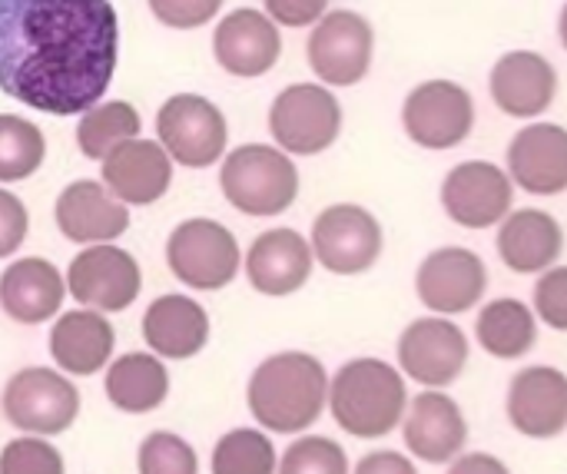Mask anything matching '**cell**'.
I'll return each instance as SVG.
<instances>
[{
	"mask_svg": "<svg viewBox=\"0 0 567 474\" xmlns=\"http://www.w3.org/2000/svg\"><path fill=\"white\" fill-rule=\"evenodd\" d=\"M468 419L445 389H422L402 419V439L412 458L425 465H449L468 449Z\"/></svg>",
	"mask_w": 567,
	"mask_h": 474,
	"instance_id": "cell-18",
	"label": "cell"
},
{
	"mask_svg": "<svg viewBox=\"0 0 567 474\" xmlns=\"http://www.w3.org/2000/svg\"><path fill=\"white\" fill-rule=\"evenodd\" d=\"M47 156L43 133L13 113H0V183H20L40 169Z\"/></svg>",
	"mask_w": 567,
	"mask_h": 474,
	"instance_id": "cell-32",
	"label": "cell"
},
{
	"mask_svg": "<svg viewBox=\"0 0 567 474\" xmlns=\"http://www.w3.org/2000/svg\"><path fill=\"white\" fill-rule=\"evenodd\" d=\"M27 226H30L27 206H23L13 193L0 189V259H3V256H13V253L23 246Z\"/></svg>",
	"mask_w": 567,
	"mask_h": 474,
	"instance_id": "cell-38",
	"label": "cell"
},
{
	"mask_svg": "<svg viewBox=\"0 0 567 474\" xmlns=\"http://www.w3.org/2000/svg\"><path fill=\"white\" fill-rule=\"evenodd\" d=\"M439 203L455 226L485 233L515 209V183L508 169L492 159H462L445 173Z\"/></svg>",
	"mask_w": 567,
	"mask_h": 474,
	"instance_id": "cell-9",
	"label": "cell"
},
{
	"mask_svg": "<svg viewBox=\"0 0 567 474\" xmlns=\"http://www.w3.org/2000/svg\"><path fill=\"white\" fill-rule=\"evenodd\" d=\"M173 183V159L159 140H126L103 159V186L130 206L156 203Z\"/></svg>",
	"mask_w": 567,
	"mask_h": 474,
	"instance_id": "cell-23",
	"label": "cell"
},
{
	"mask_svg": "<svg viewBox=\"0 0 567 474\" xmlns=\"http://www.w3.org/2000/svg\"><path fill=\"white\" fill-rule=\"evenodd\" d=\"M140 474H199V458L193 445L173 432H153L143 439L136 455Z\"/></svg>",
	"mask_w": 567,
	"mask_h": 474,
	"instance_id": "cell-34",
	"label": "cell"
},
{
	"mask_svg": "<svg viewBox=\"0 0 567 474\" xmlns=\"http://www.w3.org/2000/svg\"><path fill=\"white\" fill-rule=\"evenodd\" d=\"M103 392L120 412L146 415V412H153V409H159L166 402L169 375H166V365L159 362V356L130 352V356H120L106 369Z\"/></svg>",
	"mask_w": 567,
	"mask_h": 474,
	"instance_id": "cell-29",
	"label": "cell"
},
{
	"mask_svg": "<svg viewBox=\"0 0 567 474\" xmlns=\"http://www.w3.org/2000/svg\"><path fill=\"white\" fill-rule=\"evenodd\" d=\"M3 415L27 435H60L80 415V395L73 382L53 369H23L3 389Z\"/></svg>",
	"mask_w": 567,
	"mask_h": 474,
	"instance_id": "cell-14",
	"label": "cell"
},
{
	"mask_svg": "<svg viewBox=\"0 0 567 474\" xmlns=\"http://www.w3.org/2000/svg\"><path fill=\"white\" fill-rule=\"evenodd\" d=\"M508 422L518 435L551 442L567 432V372L558 365H528L512 375L505 395Z\"/></svg>",
	"mask_w": 567,
	"mask_h": 474,
	"instance_id": "cell-19",
	"label": "cell"
},
{
	"mask_svg": "<svg viewBox=\"0 0 567 474\" xmlns=\"http://www.w3.org/2000/svg\"><path fill=\"white\" fill-rule=\"evenodd\" d=\"M63 296L66 282L40 256L17 259L0 276V309L23 326H40L53 319V312L63 306Z\"/></svg>",
	"mask_w": 567,
	"mask_h": 474,
	"instance_id": "cell-26",
	"label": "cell"
},
{
	"mask_svg": "<svg viewBox=\"0 0 567 474\" xmlns=\"http://www.w3.org/2000/svg\"><path fill=\"white\" fill-rule=\"evenodd\" d=\"M505 169L515 189L528 196L567 193V126L551 120H528L505 150Z\"/></svg>",
	"mask_w": 567,
	"mask_h": 474,
	"instance_id": "cell-17",
	"label": "cell"
},
{
	"mask_svg": "<svg viewBox=\"0 0 567 474\" xmlns=\"http://www.w3.org/2000/svg\"><path fill=\"white\" fill-rule=\"evenodd\" d=\"M409 379L399 365L362 356L329 379V412L336 425L362 442H375L402 429L409 412Z\"/></svg>",
	"mask_w": 567,
	"mask_h": 474,
	"instance_id": "cell-3",
	"label": "cell"
},
{
	"mask_svg": "<svg viewBox=\"0 0 567 474\" xmlns=\"http://www.w3.org/2000/svg\"><path fill=\"white\" fill-rule=\"evenodd\" d=\"M415 292L432 316H465L488 292V266L468 246H439L419 262Z\"/></svg>",
	"mask_w": 567,
	"mask_h": 474,
	"instance_id": "cell-12",
	"label": "cell"
},
{
	"mask_svg": "<svg viewBox=\"0 0 567 474\" xmlns=\"http://www.w3.org/2000/svg\"><path fill=\"white\" fill-rule=\"evenodd\" d=\"M143 339L159 359H193L209 342V316L189 296H159L143 316Z\"/></svg>",
	"mask_w": 567,
	"mask_h": 474,
	"instance_id": "cell-25",
	"label": "cell"
},
{
	"mask_svg": "<svg viewBox=\"0 0 567 474\" xmlns=\"http://www.w3.org/2000/svg\"><path fill=\"white\" fill-rule=\"evenodd\" d=\"M316 262L332 276H362L369 272L385 249V229L359 203H336L326 206L309 236Z\"/></svg>",
	"mask_w": 567,
	"mask_h": 474,
	"instance_id": "cell-8",
	"label": "cell"
},
{
	"mask_svg": "<svg viewBox=\"0 0 567 474\" xmlns=\"http://www.w3.org/2000/svg\"><path fill=\"white\" fill-rule=\"evenodd\" d=\"M395 356L409 382L422 389H449L465 375L472 362V342L455 319L429 312L402 329Z\"/></svg>",
	"mask_w": 567,
	"mask_h": 474,
	"instance_id": "cell-7",
	"label": "cell"
},
{
	"mask_svg": "<svg viewBox=\"0 0 567 474\" xmlns=\"http://www.w3.org/2000/svg\"><path fill=\"white\" fill-rule=\"evenodd\" d=\"M209 468L213 474H276L279 458L266 432L233 429L216 442Z\"/></svg>",
	"mask_w": 567,
	"mask_h": 474,
	"instance_id": "cell-31",
	"label": "cell"
},
{
	"mask_svg": "<svg viewBox=\"0 0 567 474\" xmlns=\"http://www.w3.org/2000/svg\"><path fill=\"white\" fill-rule=\"evenodd\" d=\"M558 40H561V47H565L567 53V0L561 3V13H558Z\"/></svg>",
	"mask_w": 567,
	"mask_h": 474,
	"instance_id": "cell-42",
	"label": "cell"
},
{
	"mask_svg": "<svg viewBox=\"0 0 567 474\" xmlns=\"http://www.w3.org/2000/svg\"><path fill=\"white\" fill-rule=\"evenodd\" d=\"M352 474H419L415 458L405 452H392V449H379L359 458V465L352 468Z\"/></svg>",
	"mask_w": 567,
	"mask_h": 474,
	"instance_id": "cell-40",
	"label": "cell"
},
{
	"mask_svg": "<svg viewBox=\"0 0 567 474\" xmlns=\"http://www.w3.org/2000/svg\"><path fill=\"white\" fill-rule=\"evenodd\" d=\"M140 133V113L126 100H110V103H93L76 126V146L90 159H106L110 150L120 143L133 140Z\"/></svg>",
	"mask_w": 567,
	"mask_h": 474,
	"instance_id": "cell-30",
	"label": "cell"
},
{
	"mask_svg": "<svg viewBox=\"0 0 567 474\" xmlns=\"http://www.w3.org/2000/svg\"><path fill=\"white\" fill-rule=\"evenodd\" d=\"M558 66L538 50H508L488 70V96L512 120H542L558 100Z\"/></svg>",
	"mask_w": 567,
	"mask_h": 474,
	"instance_id": "cell-15",
	"label": "cell"
},
{
	"mask_svg": "<svg viewBox=\"0 0 567 474\" xmlns=\"http://www.w3.org/2000/svg\"><path fill=\"white\" fill-rule=\"evenodd\" d=\"M156 133H159V146L169 153V159H176L189 169L213 166L223 156L226 140H229L226 116L219 113L216 103H209L199 93L169 96L156 113Z\"/></svg>",
	"mask_w": 567,
	"mask_h": 474,
	"instance_id": "cell-13",
	"label": "cell"
},
{
	"mask_svg": "<svg viewBox=\"0 0 567 474\" xmlns=\"http://www.w3.org/2000/svg\"><path fill=\"white\" fill-rule=\"evenodd\" d=\"M213 53H216L219 66L233 76H243V80L262 76L276 66V60L282 53L279 23L262 10H249V7L233 10L216 27Z\"/></svg>",
	"mask_w": 567,
	"mask_h": 474,
	"instance_id": "cell-21",
	"label": "cell"
},
{
	"mask_svg": "<svg viewBox=\"0 0 567 474\" xmlns=\"http://www.w3.org/2000/svg\"><path fill=\"white\" fill-rule=\"evenodd\" d=\"M266 13L279 27H312L329 13V0H266Z\"/></svg>",
	"mask_w": 567,
	"mask_h": 474,
	"instance_id": "cell-39",
	"label": "cell"
},
{
	"mask_svg": "<svg viewBox=\"0 0 567 474\" xmlns=\"http://www.w3.org/2000/svg\"><path fill=\"white\" fill-rule=\"evenodd\" d=\"M269 133L289 156H319L342 133V103L326 83H292L272 100Z\"/></svg>",
	"mask_w": 567,
	"mask_h": 474,
	"instance_id": "cell-6",
	"label": "cell"
},
{
	"mask_svg": "<svg viewBox=\"0 0 567 474\" xmlns=\"http://www.w3.org/2000/svg\"><path fill=\"white\" fill-rule=\"evenodd\" d=\"M256 425L276 435H299L312 429L329 409V372L309 352L269 356L246 389Z\"/></svg>",
	"mask_w": 567,
	"mask_h": 474,
	"instance_id": "cell-2",
	"label": "cell"
},
{
	"mask_svg": "<svg viewBox=\"0 0 567 474\" xmlns=\"http://www.w3.org/2000/svg\"><path fill=\"white\" fill-rule=\"evenodd\" d=\"M219 186L233 209L246 216H279L299 196V169L286 150L246 143L223 159Z\"/></svg>",
	"mask_w": 567,
	"mask_h": 474,
	"instance_id": "cell-4",
	"label": "cell"
},
{
	"mask_svg": "<svg viewBox=\"0 0 567 474\" xmlns=\"http://www.w3.org/2000/svg\"><path fill=\"white\" fill-rule=\"evenodd\" d=\"M312 266L316 256L309 239L286 226L266 229L262 236H256V243L246 253V276L252 289L272 299L299 292L309 282Z\"/></svg>",
	"mask_w": 567,
	"mask_h": 474,
	"instance_id": "cell-22",
	"label": "cell"
},
{
	"mask_svg": "<svg viewBox=\"0 0 567 474\" xmlns=\"http://www.w3.org/2000/svg\"><path fill=\"white\" fill-rule=\"evenodd\" d=\"M478 123L475 96L465 83L449 76H432L415 83L402 100L405 136L432 153L458 150Z\"/></svg>",
	"mask_w": 567,
	"mask_h": 474,
	"instance_id": "cell-5",
	"label": "cell"
},
{
	"mask_svg": "<svg viewBox=\"0 0 567 474\" xmlns=\"http://www.w3.org/2000/svg\"><path fill=\"white\" fill-rule=\"evenodd\" d=\"M113 326L96 309L63 312L50 329V356L70 375H93L113 356Z\"/></svg>",
	"mask_w": 567,
	"mask_h": 474,
	"instance_id": "cell-27",
	"label": "cell"
},
{
	"mask_svg": "<svg viewBox=\"0 0 567 474\" xmlns=\"http://www.w3.org/2000/svg\"><path fill=\"white\" fill-rule=\"evenodd\" d=\"M532 309L542 326L567 332V266H551L535 279L532 289Z\"/></svg>",
	"mask_w": 567,
	"mask_h": 474,
	"instance_id": "cell-36",
	"label": "cell"
},
{
	"mask_svg": "<svg viewBox=\"0 0 567 474\" xmlns=\"http://www.w3.org/2000/svg\"><path fill=\"white\" fill-rule=\"evenodd\" d=\"M306 56L319 83L355 86L372 70L375 30L355 10H329L319 23H312Z\"/></svg>",
	"mask_w": 567,
	"mask_h": 474,
	"instance_id": "cell-11",
	"label": "cell"
},
{
	"mask_svg": "<svg viewBox=\"0 0 567 474\" xmlns=\"http://www.w3.org/2000/svg\"><path fill=\"white\" fill-rule=\"evenodd\" d=\"M143 286L136 259L113 246V243H96L83 249L70 269H66V292L96 312H123L136 302Z\"/></svg>",
	"mask_w": 567,
	"mask_h": 474,
	"instance_id": "cell-16",
	"label": "cell"
},
{
	"mask_svg": "<svg viewBox=\"0 0 567 474\" xmlns=\"http://www.w3.org/2000/svg\"><path fill=\"white\" fill-rule=\"evenodd\" d=\"M445 474H512V468L492 452H468L465 449L455 462H449Z\"/></svg>",
	"mask_w": 567,
	"mask_h": 474,
	"instance_id": "cell-41",
	"label": "cell"
},
{
	"mask_svg": "<svg viewBox=\"0 0 567 474\" xmlns=\"http://www.w3.org/2000/svg\"><path fill=\"white\" fill-rule=\"evenodd\" d=\"M495 249L508 272L515 276H542L545 269L561 262L565 253V226L555 213L538 206L512 209L498 226Z\"/></svg>",
	"mask_w": 567,
	"mask_h": 474,
	"instance_id": "cell-20",
	"label": "cell"
},
{
	"mask_svg": "<svg viewBox=\"0 0 567 474\" xmlns=\"http://www.w3.org/2000/svg\"><path fill=\"white\" fill-rule=\"evenodd\" d=\"M56 226L70 243H83V246H96V243H113L126 233L130 226V213L126 206L100 183L93 179H80L70 183L60 199H56Z\"/></svg>",
	"mask_w": 567,
	"mask_h": 474,
	"instance_id": "cell-24",
	"label": "cell"
},
{
	"mask_svg": "<svg viewBox=\"0 0 567 474\" xmlns=\"http://www.w3.org/2000/svg\"><path fill=\"white\" fill-rule=\"evenodd\" d=\"M169 272L199 292L226 289L239 272V243L216 219H186L169 233L166 243Z\"/></svg>",
	"mask_w": 567,
	"mask_h": 474,
	"instance_id": "cell-10",
	"label": "cell"
},
{
	"mask_svg": "<svg viewBox=\"0 0 567 474\" xmlns=\"http://www.w3.org/2000/svg\"><path fill=\"white\" fill-rule=\"evenodd\" d=\"M0 474H63V458L47 439L23 435L3 445Z\"/></svg>",
	"mask_w": 567,
	"mask_h": 474,
	"instance_id": "cell-35",
	"label": "cell"
},
{
	"mask_svg": "<svg viewBox=\"0 0 567 474\" xmlns=\"http://www.w3.org/2000/svg\"><path fill=\"white\" fill-rule=\"evenodd\" d=\"M120 53L110 0H0V90L50 116L86 113Z\"/></svg>",
	"mask_w": 567,
	"mask_h": 474,
	"instance_id": "cell-1",
	"label": "cell"
},
{
	"mask_svg": "<svg viewBox=\"0 0 567 474\" xmlns=\"http://www.w3.org/2000/svg\"><path fill=\"white\" fill-rule=\"evenodd\" d=\"M219 7L223 0H150L153 17L176 30H193V27L209 23Z\"/></svg>",
	"mask_w": 567,
	"mask_h": 474,
	"instance_id": "cell-37",
	"label": "cell"
},
{
	"mask_svg": "<svg viewBox=\"0 0 567 474\" xmlns=\"http://www.w3.org/2000/svg\"><path fill=\"white\" fill-rule=\"evenodd\" d=\"M276 474H352V468L346 449L336 439L302 435L282 452Z\"/></svg>",
	"mask_w": 567,
	"mask_h": 474,
	"instance_id": "cell-33",
	"label": "cell"
},
{
	"mask_svg": "<svg viewBox=\"0 0 567 474\" xmlns=\"http://www.w3.org/2000/svg\"><path fill=\"white\" fill-rule=\"evenodd\" d=\"M538 316L515 296L488 299L475 319V342L498 362H518L538 346Z\"/></svg>",
	"mask_w": 567,
	"mask_h": 474,
	"instance_id": "cell-28",
	"label": "cell"
}]
</instances>
